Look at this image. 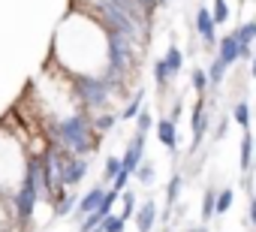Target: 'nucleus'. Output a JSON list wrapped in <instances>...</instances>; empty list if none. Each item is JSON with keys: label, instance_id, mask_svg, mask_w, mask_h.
I'll list each match as a JSON object with an SVG mask.
<instances>
[{"label": "nucleus", "instance_id": "obj_22", "mask_svg": "<svg viewBox=\"0 0 256 232\" xmlns=\"http://www.w3.org/2000/svg\"><path fill=\"white\" fill-rule=\"evenodd\" d=\"M136 181H139V184H145V187H151V184H154V166H151L148 160L136 169Z\"/></svg>", "mask_w": 256, "mask_h": 232}, {"label": "nucleus", "instance_id": "obj_5", "mask_svg": "<svg viewBox=\"0 0 256 232\" xmlns=\"http://www.w3.org/2000/svg\"><path fill=\"white\" fill-rule=\"evenodd\" d=\"M214 58H220L226 66H235V64L241 60V46H238L235 30L226 34V36H220V42H217V54H214Z\"/></svg>", "mask_w": 256, "mask_h": 232}, {"label": "nucleus", "instance_id": "obj_27", "mask_svg": "<svg viewBox=\"0 0 256 232\" xmlns=\"http://www.w3.org/2000/svg\"><path fill=\"white\" fill-rule=\"evenodd\" d=\"M187 232H208V226H205V223H199V226H193V229H187Z\"/></svg>", "mask_w": 256, "mask_h": 232}, {"label": "nucleus", "instance_id": "obj_2", "mask_svg": "<svg viewBox=\"0 0 256 232\" xmlns=\"http://www.w3.org/2000/svg\"><path fill=\"white\" fill-rule=\"evenodd\" d=\"M34 157L28 154V145L16 136V130L0 118V199L10 202L28 181Z\"/></svg>", "mask_w": 256, "mask_h": 232}, {"label": "nucleus", "instance_id": "obj_24", "mask_svg": "<svg viewBox=\"0 0 256 232\" xmlns=\"http://www.w3.org/2000/svg\"><path fill=\"white\" fill-rule=\"evenodd\" d=\"M130 178H133L130 172H126V169H120V175H118V178H114L108 187H112V190H118V193H124L126 187H130Z\"/></svg>", "mask_w": 256, "mask_h": 232}, {"label": "nucleus", "instance_id": "obj_3", "mask_svg": "<svg viewBox=\"0 0 256 232\" xmlns=\"http://www.w3.org/2000/svg\"><path fill=\"white\" fill-rule=\"evenodd\" d=\"M196 36L202 40L205 48H214V52H217L220 36H217V22H214V16H211V6H199V10H196Z\"/></svg>", "mask_w": 256, "mask_h": 232}, {"label": "nucleus", "instance_id": "obj_20", "mask_svg": "<svg viewBox=\"0 0 256 232\" xmlns=\"http://www.w3.org/2000/svg\"><path fill=\"white\" fill-rule=\"evenodd\" d=\"M232 202H235V193H232L229 187L217 190V217H220V214H226V211L232 208Z\"/></svg>", "mask_w": 256, "mask_h": 232}, {"label": "nucleus", "instance_id": "obj_9", "mask_svg": "<svg viewBox=\"0 0 256 232\" xmlns=\"http://www.w3.org/2000/svg\"><path fill=\"white\" fill-rule=\"evenodd\" d=\"M142 102H145V90H142V88H136V94H133V96H126V102H124V108H120L118 118H120V121H126V124L136 121L139 114H142V108H145Z\"/></svg>", "mask_w": 256, "mask_h": 232}, {"label": "nucleus", "instance_id": "obj_13", "mask_svg": "<svg viewBox=\"0 0 256 232\" xmlns=\"http://www.w3.org/2000/svg\"><path fill=\"white\" fill-rule=\"evenodd\" d=\"M120 169H124V160H120L118 154H108L106 163H102V178H106V184H112V181L120 175Z\"/></svg>", "mask_w": 256, "mask_h": 232}, {"label": "nucleus", "instance_id": "obj_15", "mask_svg": "<svg viewBox=\"0 0 256 232\" xmlns=\"http://www.w3.org/2000/svg\"><path fill=\"white\" fill-rule=\"evenodd\" d=\"M226 72H229V66H226L220 58H214V60H211V66H208V78H211V88H220V84H223V78H226Z\"/></svg>", "mask_w": 256, "mask_h": 232}, {"label": "nucleus", "instance_id": "obj_7", "mask_svg": "<svg viewBox=\"0 0 256 232\" xmlns=\"http://www.w3.org/2000/svg\"><path fill=\"white\" fill-rule=\"evenodd\" d=\"M175 124H178L175 118H160L157 121V139H160V145L166 151H175L178 148V127Z\"/></svg>", "mask_w": 256, "mask_h": 232}, {"label": "nucleus", "instance_id": "obj_6", "mask_svg": "<svg viewBox=\"0 0 256 232\" xmlns=\"http://www.w3.org/2000/svg\"><path fill=\"white\" fill-rule=\"evenodd\" d=\"M133 220H136L139 232H151V229L157 226V202H154V199H145V202L136 208Z\"/></svg>", "mask_w": 256, "mask_h": 232}, {"label": "nucleus", "instance_id": "obj_21", "mask_svg": "<svg viewBox=\"0 0 256 232\" xmlns=\"http://www.w3.org/2000/svg\"><path fill=\"white\" fill-rule=\"evenodd\" d=\"M211 16H214L217 28H220V24H226V22H229V4H226V0H214V6H211Z\"/></svg>", "mask_w": 256, "mask_h": 232}, {"label": "nucleus", "instance_id": "obj_1", "mask_svg": "<svg viewBox=\"0 0 256 232\" xmlns=\"http://www.w3.org/2000/svg\"><path fill=\"white\" fill-rule=\"evenodd\" d=\"M48 60L60 66L70 78H106L112 84H120L112 64V30L82 6L70 4V10L64 12L52 40Z\"/></svg>", "mask_w": 256, "mask_h": 232}, {"label": "nucleus", "instance_id": "obj_14", "mask_svg": "<svg viewBox=\"0 0 256 232\" xmlns=\"http://www.w3.org/2000/svg\"><path fill=\"white\" fill-rule=\"evenodd\" d=\"M214 214H217V190L205 187V196H202V223H208Z\"/></svg>", "mask_w": 256, "mask_h": 232}, {"label": "nucleus", "instance_id": "obj_23", "mask_svg": "<svg viewBox=\"0 0 256 232\" xmlns=\"http://www.w3.org/2000/svg\"><path fill=\"white\" fill-rule=\"evenodd\" d=\"M151 127H154L151 112H148V108H142V114L136 118V130H139V133H151Z\"/></svg>", "mask_w": 256, "mask_h": 232}, {"label": "nucleus", "instance_id": "obj_11", "mask_svg": "<svg viewBox=\"0 0 256 232\" xmlns=\"http://www.w3.org/2000/svg\"><path fill=\"white\" fill-rule=\"evenodd\" d=\"M163 60H166V66H169V72H172V78L175 76H181V70H184V52L172 42L169 48H166V54H163Z\"/></svg>", "mask_w": 256, "mask_h": 232}, {"label": "nucleus", "instance_id": "obj_4", "mask_svg": "<svg viewBox=\"0 0 256 232\" xmlns=\"http://www.w3.org/2000/svg\"><path fill=\"white\" fill-rule=\"evenodd\" d=\"M145 136H148V133H139V130H136V133L130 136V142H126L124 157H120V160H124V169L130 172V175H136V169L145 163Z\"/></svg>", "mask_w": 256, "mask_h": 232}, {"label": "nucleus", "instance_id": "obj_19", "mask_svg": "<svg viewBox=\"0 0 256 232\" xmlns=\"http://www.w3.org/2000/svg\"><path fill=\"white\" fill-rule=\"evenodd\" d=\"M154 78H157V84H160V88H169V82H172V72H169V66H166V60H163V58H157V60H154Z\"/></svg>", "mask_w": 256, "mask_h": 232}, {"label": "nucleus", "instance_id": "obj_8", "mask_svg": "<svg viewBox=\"0 0 256 232\" xmlns=\"http://www.w3.org/2000/svg\"><path fill=\"white\" fill-rule=\"evenodd\" d=\"M102 196H106V187H102V184L90 187L84 196H78V208H76V214H78V217H84V214L96 211V208H100V202H102Z\"/></svg>", "mask_w": 256, "mask_h": 232}, {"label": "nucleus", "instance_id": "obj_17", "mask_svg": "<svg viewBox=\"0 0 256 232\" xmlns=\"http://www.w3.org/2000/svg\"><path fill=\"white\" fill-rule=\"evenodd\" d=\"M181 184H184V178H181V172H175V175L169 178V184H166V202H169V208H175V205H178Z\"/></svg>", "mask_w": 256, "mask_h": 232}, {"label": "nucleus", "instance_id": "obj_10", "mask_svg": "<svg viewBox=\"0 0 256 232\" xmlns=\"http://www.w3.org/2000/svg\"><path fill=\"white\" fill-rule=\"evenodd\" d=\"M238 166H241V172H244V175H247V172H250V166H253V136H250V130H241Z\"/></svg>", "mask_w": 256, "mask_h": 232}, {"label": "nucleus", "instance_id": "obj_16", "mask_svg": "<svg viewBox=\"0 0 256 232\" xmlns=\"http://www.w3.org/2000/svg\"><path fill=\"white\" fill-rule=\"evenodd\" d=\"M124 229H126V220H124L120 214H114V211H112V214H108V217L94 229V232H124Z\"/></svg>", "mask_w": 256, "mask_h": 232}, {"label": "nucleus", "instance_id": "obj_25", "mask_svg": "<svg viewBox=\"0 0 256 232\" xmlns=\"http://www.w3.org/2000/svg\"><path fill=\"white\" fill-rule=\"evenodd\" d=\"M247 217H250V226L256 229V193L250 190V199H247Z\"/></svg>", "mask_w": 256, "mask_h": 232}, {"label": "nucleus", "instance_id": "obj_12", "mask_svg": "<svg viewBox=\"0 0 256 232\" xmlns=\"http://www.w3.org/2000/svg\"><path fill=\"white\" fill-rule=\"evenodd\" d=\"M232 121L241 127V130H250V102L247 100H238V102H232Z\"/></svg>", "mask_w": 256, "mask_h": 232}, {"label": "nucleus", "instance_id": "obj_18", "mask_svg": "<svg viewBox=\"0 0 256 232\" xmlns=\"http://www.w3.org/2000/svg\"><path fill=\"white\" fill-rule=\"evenodd\" d=\"M211 88V78H208V72L202 70V66H196L193 70V90H196V96H205V90Z\"/></svg>", "mask_w": 256, "mask_h": 232}, {"label": "nucleus", "instance_id": "obj_26", "mask_svg": "<svg viewBox=\"0 0 256 232\" xmlns=\"http://www.w3.org/2000/svg\"><path fill=\"white\" fill-rule=\"evenodd\" d=\"M250 78H253V82H256V54H253V58H250Z\"/></svg>", "mask_w": 256, "mask_h": 232}]
</instances>
